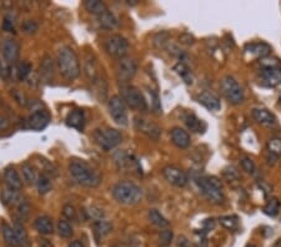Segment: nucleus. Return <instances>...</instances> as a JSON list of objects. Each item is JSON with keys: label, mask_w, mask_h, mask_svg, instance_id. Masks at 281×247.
<instances>
[{"label": "nucleus", "mask_w": 281, "mask_h": 247, "mask_svg": "<svg viewBox=\"0 0 281 247\" xmlns=\"http://www.w3.org/2000/svg\"><path fill=\"white\" fill-rule=\"evenodd\" d=\"M149 94H150L151 101H153L151 108H153L154 113H155V114H160V113H161V104H160L159 96H158V94H155L153 90H149Z\"/></svg>", "instance_id": "nucleus-50"}, {"label": "nucleus", "mask_w": 281, "mask_h": 247, "mask_svg": "<svg viewBox=\"0 0 281 247\" xmlns=\"http://www.w3.org/2000/svg\"><path fill=\"white\" fill-rule=\"evenodd\" d=\"M54 61H53V57L45 55L40 63L39 68V75L40 80H43L44 82H51L54 80Z\"/></svg>", "instance_id": "nucleus-21"}, {"label": "nucleus", "mask_w": 281, "mask_h": 247, "mask_svg": "<svg viewBox=\"0 0 281 247\" xmlns=\"http://www.w3.org/2000/svg\"><path fill=\"white\" fill-rule=\"evenodd\" d=\"M62 215H64L65 220H68V221H75V220L78 219L77 209L70 204L64 205V208H62Z\"/></svg>", "instance_id": "nucleus-43"}, {"label": "nucleus", "mask_w": 281, "mask_h": 247, "mask_svg": "<svg viewBox=\"0 0 281 247\" xmlns=\"http://www.w3.org/2000/svg\"><path fill=\"white\" fill-rule=\"evenodd\" d=\"M279 211H280V201L276 197H271L265 205L264 213L270 217H275V216H278Z\"/></svg>", "instance_id": "nucleus-40"}, {"label": "nucleus", "mask_w": 281, "mask_h": 247, "mask_svg": "<svg viewBox=\"0 0 281 247\" xmlns=\"http://www.w3.org/2000/svg\"><path fill=\"white\" fill-rule=\"evenodd\" d=\"M69 172L78 184L85 188H97L101 182L99 175L91 169L90 165L82 160H71L69 164Z\"/></svg>", "instance_id": "nucleus-2"}, {"label": "nucleus", "mask_w": 281, "mask_h": 247, "mask_svg": "<svg viewBox=\"0 0 281 247\" xmlns=\"http://www.w3.org/2000/svg\"><path fill=\"white\" fill-rule=\"evenodd\" d=\"M94 140L100 149H102L104 151H110L119 145L122 140V136L117 129L102 128L95 130Z\"/></svg>", "instance_id": "nucleus-7"}, {"label": "nucleus", "mask_w": 281, "mask_h": 247, "mask_svg": "<svg viewBox=\"0 0 281 247\" xmlns=\"http://www.w3.org/2000/svg\"><path fill=\"white\" fill-rule=\"evenodd\" d=\"M58 69L62 77L66 80H77L80 75V61L74 49L70 46H62L58 53Z\"/></svg>", "instance_id": "nucleus-1"}, {"label": "nucleus", "mask_w": 281, "mask_h": 247, "mask_svg": "<svg viewBox=\"0 0 281 247\" xmlns=\"http://www.w3.org/2000/svg\"><path fill=\"white\" fill-rule=\"evenodd\" d=\"M246 247H256V246H254V245H247Z\"/></svg>", "instance_id": "nucleus-59"}, {"label": "nucleus", "mask_w": 281, "mask_h": 247, "mask_svg": "<svg viewBox=\"0 0 281 247\" xmlns=\"http://www.w3.org/2000/svg\"><path fill=\"white\" fill-rule=\"evenodd\" d=\"M120 97L124 100L125 105L139 113H145L148 110V101L142 95L141 91L133 85L120 86Z\"/></svg>", "instance_id": "nucleus-5"}, {"label": "nucleus", "mask_w": 281, "mask_h": 247, "mask_svg": "<svg viewBox=\"0 0 281 247\" xmlns=\"http://www.w3.org/2000/svg\"><path fill=\"white\" fill-rule=\"evenodd\" d=\"M98 23H99L100 28L105 29V30H113L118 26V19L110 10H108L100 17H98Z\"/></svg>", "instance_id": "nucleus-30"}, {"label": "nucleus", "mask_w": 281, "mask_h": 247, "mask_svg": "<svg viewBox=\"0 0 281 247\" xmlns=\"http://www.w3.org/2000/svg\"><path fill=\"white\" fill-rule=\"evenodd\" d=\"M220 88H221L225 99L230 102L231 105H240L244 102V90L233 76L227 75V76L222 77L221 82H220Z\"/></svg>", "instance_id": "nucleus-6"}, {"label": "nucleus", "mask_w": 281, "mask_h": 247, "mask_svg": "<svg viewBox=\"0 0 281 247\" xmlns=\"http://www.w3.org/2000/svg\"><path fill=\"white\" fill-rule=\"evenodd\" d=\"M13 228H14V232H15V236H17L18 242H19V246L20 247L28 246L29 236H28V232H26L25 228H24V225L21 224V222L17 221L14 224V226H13Z\"/></svg>", "instance_id": "nucleus-36"}, {"label": "nucleus", "mask_w": 281, "mask_h": 247, "mask_svg": "<svg viewBox=\"0 0 281 247\" xmlns=\"http://www.w3.org/2000/svg\"><path fill=\"white\" fill-rule=\"evenodd\" d=\"M113 197L119 204L134 206L142 200V190L133 181H119L111 189Z\"/></svg>", "instance_id": "nucleus-3"}, {"label": "nucleus", "mask_w": 281, "mask_h": 247, "mask_svg": "<svg viewBox=\"0 0 281 247\" xmlns=\"http://www.w3.org/2000/svg\"><path fill=\"white\" fill-rule=\"evenodd\" d=\"M1 54H3V59L8 61L10 65L14 64L18 60L20 54V45L15 39L8 38L3 41L1 45Z\"/></svg>", "instance_id": "nucleus-15"}, {"label": "nucleus", "mask_w": 281, "mask_h": 247, "mask_svg": "<svg viewBox=\"0 0 281 247\" xmlns=\"http://www.w3.org/2000/svg\"><path fill=\"white\" fill-rule=\"evenodd\" d=\"M178 246L179 247H187L189 246V241L185 236H179V239H178Z\"/></svg>", "instance_id": "nucleus-56"}, {"label": "nucleus", "mask_w": 281, "mask_h": 247, "mask_svg": "<svg viewBox=\"0 0 281 247\" xmlns=\"http://www.w3.org/2000/svg\"><path fill=\"white\" fill-rule=\"evenodd\" d=\"M182 119H184L185 125L189 128V130L193 131V133H202L206 130V124H205L202 120H200L195 114H193V113H185Z\"/></svg>", "instance_id": "nucleus-25"}, {"label": "nucleus", "mask_w": 281, "mask_h": 247, "mask_svg": "<svg viewBox=\"0 0 281 247\" xmlns=\"http://www.w3.org/2000/svg\"><path fill=\"white\" fill-rule=\"evenodd\" d=\"M15 74H17L18 80H20V81L28 79L31 74V64L28 63L26 60L19 63L17 65V69H15Z\"/></svg>", "instance_id": "nucleus-39"}, {"label": "nucleus", "mask_w": 281, "mask_h": 247, "mask_svg": "<svg viewBox=\"0 0 281 247\" xmlns=\"http://www.w3.org/2000/svg\"><path fill=\"white\" fill-rule=\"evenodd\" d=\"M68 247H84V245H82V242H80V241H78V240H75V241L70 242Z\"/></svg>", "instance_id": "nucleus-58"}, {"label": "nucleus", "mask_w": 281, "mask_h": 247, "mask_svg": "<svg viewBox=\"0 0 281 247\" xmlns=\"http://www.w3.org/2000/svg\"><path fill=\"white\" fill-rule=\"evenodd\" d=\"M10 74H12V65L4 59H0V77L8 80L10 77Z\"/></svg>", "instance_id": "nucleus-48"}, {"label": "nucleus", "mask_w": 281, "mask_h": 247, "mask_svg": "<svg viewBox=\"0 0 281 247\" xmlns=\"http://www.w3.org/2000/svg\"><path fill=\"white\" fill-rule=\"evenodd\" d=\"M108 109L111 119L117 122L118 125L120 126L128 125L129 122L128 109H126L124 100H122L119 95H114V96H111L110 99H109Z\"/></svg>", "instance_id": "nucleus-9"}, {"label": "nucleus", "mask_w": 281, "mask_h": 247, "mask_svg": "<svg viewBox=\"0 0 281 247\" xmlns=\"http://www.w3.org/2000/svg\"><path fill=\"white\" fill-rule=\"evenodd\" d=\"M169 44V34L168 33L165 32H161L159 33V34H156L155 37H154V45L156 46V48H165V46L168 45Z\"/></svg>", "instance_id": "nucleus-45"}, {"label": "nucleus", "mask_w": 281, "mask_h": 247, "mask_svg": "<svg viewBox=\"0 0 281 247\" xmlns=\"http://www.w3.org/2000/svg\"><path fill=\"white\" fill-rule=\"evenodd\" d=\"M21 175H23L24 181L29 185L37 184L38 177H39L37 169L31 164H29V162H24V164L21 165Z\"/></svg>", "instance_id": "nucleus-31"}, {"label": "nucleus", "mask_w": 281, "mask_h": 247, "mask_svg": "<svg viewBox=\"0 0 281 247\" xmlns=\"http://www.w3.org/2000/svg\"><path fill=\"white\" fill-rule=\"evenodd\" d=\"M204 226H205V228H204L205 233L209 232V231H211V230H214V228H215V220H214V219L205 220Z\"/></svg>", "instance_id": "nucleus-54"}, {"label": "nucleus", "mask_w": 281, "mask_h": 247, "mask_svg": "<svg viewBox=\"0 0 281 247\" xmlns=\"http://www.w3.org/2000/svg\"><path fill=\"white\" fill-rule=\"evenodd\" d=\"M0 199L5 206H14L18 205L21 201V195H20V191L14 190V189L10 188H4L0 193Z\"/></svg>", "instance_id": "nucleus-26"}, {"label": "nucleus", "mask_w": 281, "mask_h": 247, "mask_svg": "<svg viewBox=\"0 0 281 247\" xmlns=\"http://www.w3.org/2000/svg\"><path fill=\"white\" fill-rule=\"evenodd\" d=\"M50 114L46 110H35L28 117V128L33 131H41L50 124Z\"/></svg>", "instance_id": "nucleus-14"}, {"label": "nucleus", "mask_w": 281, "mask_h": 247, "mask_svg": "<svg viewBox=\"0 0 281 247\" xmlns=\"http://www.w3.org/2000/svg\"><path fill=\"white\" fill-rule=\"evenodd\" d=\"M245 55H250L251 57H258V59H264L267 57L271 53V46L264 41H258V43H249L244 48Z\"/></svg>", "instance_id": "nucleus-16"}, {"label": "nucleus", "mask_w": 281, "mask_h": 247, "mask_svg": "<svg viewBox=\"0 0 281 247\" xmlns=\"http://www.w3.org/2000/svg\"><path fill=\"white\" fill-rule=\"evenodd\" d=\"M114 159H115V162L118 164L119 169H122V170H135L137 169L139 172L140 171V166L138 164V161L134 159V156H130L126 152H124L122 150H120L119 152H117L114 155Z\"/></svg>", "instance_id": "nucleus-19"}, {"label": "nucleus", "mask_w": 281, "mask_h": 247, "mask_svg": "<svg viewBox=\"0 0 281 247\" xmlns=\"http://www.w3.org/2000/svg\"><path fill=\"white\" fill-rule=\"evenodd\" d=\"M174 71H175L176 74L179 75L186 85H191L194 81L193 77V73H191L190 68L186 65L185 63H178L176 65H174Z\"/></svg>", "instance_id": "nucleus-32"}, {"label": "nucleus", "mask_w": 281, "mask_h": 247, "mask_svg": "<svg viewBox=\"0 0 281 247\" xmlns=\"http://www.w3.org/2000/svg\"><path fill=\"white\" fill-rule=\"evenodd\" d=\"M35 185H37V189L40 195H45V193H48L53 189V179L48 176V175H45V173H41L38 177V181Z\"/></svg>", "instance_id": "nucleus-35"}, {"label": "nucleus", "mask_w": 281, "mask_h": 247, "mask_svg": "<svg viewBox=\"0 0 281 247\" xmlns=\"http://www.w3.org/2000/svg\"><path fill=\"white\" fill-rule=\"evenodd\" d=\"M196 184L199 185L202 195L211 204L220 205L224 201L221 182L216 176H201L196 179Z\"/></svg>", "instance_id": "nucleus-4"}, {"label": "nucleus", "mask_w": 281, "mask_h": 247, "mask_svg": "<svg viewBox=\"0 0 281 247\" xmlns=\"http://www.w3.org/2000/svg\"><path fill=\"white\" fill-rule=\"evenodd\" d=\"M21 30L28 35L35 34L38 32V24L34 20H24L21 23Z\"/></svg>", "instance_id": "nucleus-47"}, {"label": "nucleus", "mask_w": 281, "mask_h": 247, "mask_svg": "<svg viewBox=\"0 0 281 247\" xmlns=\"http://www.w3.org/2000/svg\"><path fill=\"white\" fill-rule=\"evenodd\" d=\"M279 102H280V104H281V95H280V97H279Z\"/></svg>", "instance_id": "nucleus-60"}, {"label": "nucleus", "mask_w": 281, "mask_h": 247, "mask_svg": "<svg viewBox=\"0 0 281 247\" xmlns=\"http://www.w3.org/2000/svg\"><path fill=\"white\" fill-rule=\"evenodd\" d=\"M251 116L258 124L264 126H274L276 124V117L269 110L262 108H255L251 110Z\"/></svg>", "instance_id": "nucleus-22"}, {"label": "nucleus", "mask_w": 281, "mask_h": 247, "mask_svg": "<svg viewBox=\"0 0 281 247\" xmlns=\"http://www.w3.org/2000/svg\"><path fill=\"white\" fill-rule=\"evenodd\" d=\"M66 125L69 128L77 129L78 131H82L85 128V114L81 109H74L68 114L65 119Z\"/></svg>", "instance_id": "nucleus-20"}, {"label": "nucleus", "mask_w": 281, "mask_h": 247, "mask_svg": "<svg viewBox=\"0 0 281 247\" xmlns=\"http://www.w3.org/2000/svg\"><path fill=\"white\" fill-rule=\"evenodd\" d=\"M170 137H171V142L176 148L179 149H186L190 146V135L187 131H185L184 129L181 128H174L170 133Z\"/></svg>", "instance_id": "nucleus-23"}, {"label": "nucleus", "mask_w": 281, "mask_h": 247, "mask_svg": "<svg viewBox=\"0 0 281 247\" xmlns=\"http://www.w3.org/2000/svg\"><path fill=\"white\" fill-rule=\"evenodd\" d=\"M3 29L5 32H14L15 29V18L12 17V15H5L3 21Z\"/></svg>", "instance_id": "nucleus-51"}, {"label": "nucleus", "mask_w": 281, "mask_h": 247, "mask_svg": "<svg viewBox=\"0 0 281 247\" xmlns=\"http://www.w3.org/2000/svg\"><path fill=\"white\" fill-rule=\"evenodd\" d=\"M9 126H10V121H9L8 117L0 115V130H6V129H9Z\"/></svg>", "instance_id": "nucleus-55"}, {"label": "nucleus", "mask_w": 281, "mask_h": 247, "mask_svg": "<svg viewBox=\"0 0 281 247\" xmlns=\"http://www.w3.org/2000/svg\"><path fill=\"white\" fill-rule=\"evenodd\" d=\"M240 165H241V168L244 169V171H246L247 173H255L256 165L250 157H241V159H240Z\"/></svg>", "instance_id": "nucleus-46"}, {"label": "nucleus", "mask_w": 281, "mask_h": 247, "mask_svg": "<svg viewBox=\"0 0 281 247\" xmlns=\"http://www.w3.org/2000/svg\"><path fill=\"white\" fill-rule=\"evenodd\" d=\"M34 228L38 233L43 236H49L54 233V224L53 219L48 215H41L34 220Z\"/></svg>", "instance_id": "nucleus-24"}, {"label": "nucleus", "mask_w": 281, "mask_h": 247, "mask_svg": "<svg viewBox=\"0 0 281 247\" xmlns=\"http://www.w3.org/2000/svg\"><path fill=\"white\" fill-rule=\"evenodd\" d=\"M260 77L262 80V84L269 88H276V86L281 85V66L261 69Z\"/></svg>", "instance_id": "nucleus-17"}, {"label": "nucleus", "mask_w": 281, "mask_h": 247, "mask_svg": "<svg viewBox=\"0 0 281 247\" xmlns=\"http://www.w3.org/2000/svg\"><path fill=\"white\" fill-rule=\"evenodd\" d=\"M267 151L270 156H274L278 159L281 156V139L280 137H273L267 141Z\"/></svg>", "instance_id": "nucleus-41"}, {"label": "nucleus", "mask_w": 281, "mask_h": 247, "mask_svg": "<svg viewBox=\"0 0 281 247\" xmlns=\"http://www.w3.org/2000/svg\"><path fill=\"white\" fill-rule=\"evenodd\" d=\"M148 217H149V221H150L154 226H156V228H162V230H164V228H166L169 226L168 220L165 219L164 216H162L159 211L155 210V209L149 210Z\"/></svg>", "instance_id": "nucleus-33"}, {"label": "nucleus", "mask_w": 281, "mask_h": 247, "mask_svg": "<svg viewBox=\"0 0 281 247\" xmlns=\"http://www.w3.org/2000/svg\"><path fill=\"white\" fill-rule=\"evenodd\" d=\"M4 180H5V184L8 188L14 189V190L20 191L21 189V179H20L19 173L15 170L14 168H8L4 172Z\"/></svg>", "instance_id": "nucleus-28"}, {"label": "nucleus", "mask_w": 281, "mask_h": 247, "mask_svg": "<svg viewBox=\"0 0 281 247\" xmlns=\"http://www.w3.org/2000/svg\"><path fill=\"white\" fill-rule=\"evenodd\" d=\"M39 245H40V247H53V245H51L50 242H49L48 240H45V239H40Z\"/></svg>", "instance_id": "nucleus-57"}, {"label": "nucleus", "mask_w": 281, "mask_h": 247, "mask_svg": "<svg viewBox=\"0 0 281 247\" xmlns=\"http://www.w3.org/2000/svg\"><path fill=\"white\" fill-rule=\"evenodd\" d=\"M57 230L62 239H70L71 236L74 235L73 226H71L68 220H59L57 225Z\"/></svg>", "instance_id": "nucleus-38"}, {"label": "nucleus", "mask_w": 281, "mask_h": 247, "mask_svg": "<svg viewBox=\"0 0 281 247\" xmlns=\"http://www.w3.org/2000/svg\"><path fill=\"white\" fill-rule=\"evenodd\" d=\"M138 73V63L131 57L119 60L117 66V76L121 85H129V81L134 79Z\"/></svg>", "instance_id": "nucleus-10"}, {"label": "nucleus", "mask_w": 281, "mask_h": 247, "mask_svg": "<svg viewBox=\"0 0 281 247\" xmlns=\"http://www.w3.org/2000/svg\"><path fill=\"white\" fill-rule=\"evenodd\" d=\"M162 175L165 180L175 188H185L187 184V175L185 171L174 165H168L162 169Z\"/></svg>", "instance_id": "nucleus-12"}, {"label": "nucleus", "mask_w": 281, "mask_h": 247, "mask_svg": "<svg viewBox=\"0 0 281 247\" xmlns=\"http://www.w3.org/2000/svg\"><path fill=\"white\" fill-rule=\"evenodd\" d=\"M173 231L164 228L161 232L159 233V244L161 247H168L173 241Z\"/></svg>", "instance_id": "nucleus-44"}, {"label": "nucleus", "mask_w": 281, "mask_h": 247, "mask_svg": "<svg viewBox=\"0 0 281 247\" xmlns=\"http://www.w3.org/2000/svg\"><path fill=\"white\" fill-rule=\"evenodd\" d=\"M93 228L94 236H95L97 241H101L104 237H106L109 233H111V231H113V225H111V222L106 221V220L104 219L94 222Z\"/></svg>", "instance_id": "nucleus-27"}, {"label": "nucleus", "mask_w": 281, "mask_h": 247, "mask_svg": "<svg viewBox=\"0 0 281 247\" xmlns=\"http://www.w3.org/2000/svg\"><path fill=\"white\" fill-rule=\"evenodd\" d=\"M3 236L6 245H9L10 247H20L19 242L17 240V236H15L14 228L10 225L3 224Z\"/></svg>", "instance_id": "nucleus-37"}, {"label": "nucleus", "mask_w": 281, "mask_h": 247, "mask_svg": "<svg viewBox=\"0 0 281 247\" xmlns=\"http://www.w3.org/2000/svg\"><path fill=\"white\" fill-rule=\"evenodd\" d=\"M219 222L220 225H222L225 228L230 231H235L239 226V219L236 216H221L219 219Z\"/></svg>", "instance_id": "nucleus-42"}, {"label": "nucleus", "mask_w": 281, "mask_h": 247, "mask_svg": "<svg viewBox=\"0 0 281 247\" xmlns=\"http://www.w3.org/2000/svg\"><path fill=\"white\" fill-rule=\"evenodd\" d=\"M84 6H85V9L90 14L95 15L97 18L109 10L106 4L104 3V1H101V0H85V1H84Z\"/></svg>", "instance_id": "nucleus-29"}, {"label": "nucleus", "mask_w": 281, "mask_h": 247, "mask_svg": "<svg viewBox=\"0 0 281 247\" xmlns=\"http://www.w3.org/2000/svg\"><path fill=\"white\" fill-rule=\"evenodd\" d=\"M180 43L184 44V45H191V44L195 43V39H194V37H191L190 34L185 33V34H182L181 37H180Z\"/></svg>", "instance_id": "nucleus-53"}, {"label": "nucleus", "mask_w": 281, "mask_h": 247, "mask_svg": "<svg viewBox=\"0 0 281 247\" xmlns=\"http://www.w3.org/2000/svg\"><path fill=\"white\" fill-rule=\"evenodd\" d=\"M134 128L137 129L140 133L145 135L149 139L154 140V141L159 140L160 135H161V129L159 126L151 122L150 120L141 116H137L134 119Z\"/></svg>", "instance_id": "nucleus-11"}, {"label": "nucleus", "mask_w": 281, "mask_h": 247, "mask_svg": "<svg viewBox=\"0 0 281 247\" xmlns=\"http://www.w3.org/2000/svg\"><path fill=\"white\" fill-rule=\"evenodd\" d=\"M13 97H14L15 101L19 104V105L21 106H26L28 105V97H26V95L24 94V93H21L20 90H13Z\"/></svg>", "instance_id": "nucleus-52"}, {"label": "nucleus", "mask_w": 281, "mask_h": 247, "mask_svg": "<svg viewBox=\"0 0 281 247\" xmlns=\"http://www.w3.org/2000/svg\"><path fill=\"white\" fill-rule=\"evenodd\" d=\"M30 212H31V206L30 204H29V201L25 199H21V201L18 204L17 208L18 221L19 222L28 221L29 217H30Z\"/></svg>", "instance_id": "nucleus-34"}, {"label": "nucleus", "mask_w": 281, "mask_h": 247, "mask_svg": "<svg viewBox=\"0 0 281 247\" xmlns=\"http://www.w3.org/2000/svg\"><path fill=\"white\" fill-rule=\"evenodd\" d=\"M198 102L200 105H202L204 108H206L207 110L210 111H219L221 109V101L219 99L216 95H214L210 91H202L196 97Z\"/></svg>", "instance_id": "nucleus-18"}, {"label": "nucleus", "mask_w": 281, "mask_h": 247, "mask_svg": "<svg viewBox=\"0 0 281 247\" xmlns=\"http://www.w3.org/2000/svg\"><path fill=\"white\" fill-rule=\"evenodd\" d=\"M104 49L114 59H124L129 51V41L119 34L110 35L104 41Z\"/></svg>", "instance_id": "nucleus-8"}, {"label": "nucleus", "mask_w": 281, "mask_h": 247, "mask_svg": "<svg viewBox=\"0 0 281 247\" xmlns=\"http://www.w3.org/2000/svg\"><path fill=\"white\" fill-rule=\"evenodd\" d=\"M84 73H85L86 77H88L90 84L98 81L100 77L104 76V74L100 71V66H99V64H98V59L95 57V55H94L91 51L86 53L85 59H84Z\"/></svg>", "instance_id": "nucleus-13"}, {"label": "nucleus", "mask_w": 281, "mask_h": 247, "mask_svg": "<svg viewBox=\"0 0 281 247\" xmlns=\"http://www.w3.org/2000/svg\"><path fill=\"white\" fill-rule=\"evenodd\" d=\"M88 213H89V216H90L91 219L94 220V222L99 221V220L105 219V212H104V211H102L101 209L97 208V206H91V208L89 209Z\"/></svg>", "instance_id": "nucleus-49"}]
</instances>
